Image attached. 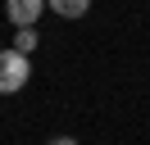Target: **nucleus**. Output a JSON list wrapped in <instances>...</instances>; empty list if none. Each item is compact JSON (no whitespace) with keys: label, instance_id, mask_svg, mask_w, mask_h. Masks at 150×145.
<instances>
[{"label":"nucleus","instance_id":"obj_5","mask_svg":"<svg viewBox=\"0 0 150 145\" xmlns=\"http://www.w3.org/2000/svg\"><path fill=\"white\" fill-rule=\"evenodd\" d=\"M46 145H77L73 136H55V141H46Z\"/></svg>","mask_w":150,"mask_h":145},{"label":"nucleus","instance_id":"obj_4","mask_svg":"<svg viewBox=\"0 0 150 145\" xmlns=\"http://www.w3.org/2000/svg\"><path fill=\"white\" fill-rule=\"evenodd\" d=\"M9 50L32 54V50H37V32H32V27H18V36H14V45H9Z\"/></svg>","mask_w":150,"mask_h":145},{"label":"nucleus","instance_id":"obj_3","mask_svg":"<svg viewBox=\"0 0 150 145\" xmlns=\"http://www.w3.org/2000/svg\"><path fill=\"white\" fill-rule=\"evenodd\" d=\"M50 9H55L59 18H82L86 9H91V0H46Z\"/></svg>","mask_w":150,"mask_h":145},{"label":"nucleus","instance_id":"obj_1","mask_svg":"<svg viewBox=\"0 0 150 145\" xmlns=\"http://www.w3.org/2000/svg\"><path fill=\"white\" fill-rule=\"evenodd\" d=\"M28 77H32L28 54H18V50H0V95L23 91V86H28Z\"/></svg>","mask_w":150,"mask_h":145},{"label":"nucleus","instance_id":"obj_2","mask_svg":"<svg viewBox=\"0 0 150 145\" xmlns=\"http://www.w3.org/2000/svg\"><path fill=\"white\" fill-rule=\"evenodd\" d=\"M46 9V0H5V14H9L14 27H32Z\"/></svg>","mask_w":150,"mask_h":145}]
</instances>
